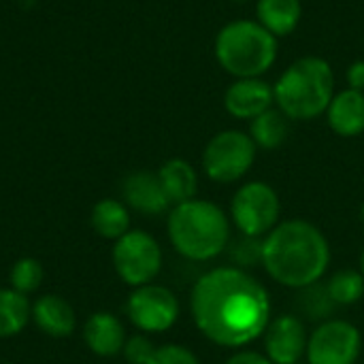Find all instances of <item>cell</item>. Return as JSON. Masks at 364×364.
Masks as SVG:
<instances>
[{
    "mask_svg": "<svg viewBox=\"0 0 364 364\" xmlns=\"http://www.w3.org/2000/svg\"><path fill=\"white\" fill-rule=\"evenodd\" d=\"M269 290L245 269L215 267L190 292V314L200 335L230 350L262 339L271 318Z\"/></svg>",
    "mask_w": 364,
    "mask_h": 364,
    "instance_id": "1",
    "label": "cell"
},
{
    "mask_svg": "<svg viewBox=\"0 0 364 364\" xmlns=\"http://www.w3.org/2000/svg\"><path fill=\"white\" fill-rule=\"evenodd\" d=\"M331 245L324 232L307 220L279 222L262 243V267L277 284L303 290L326 275Z\"/></svg>",
    "mask_w": 364,
    "mask_h": 364,
    "instance_id": "2",
    "label": "cell"
},
{
    "mask_svg": "<svg viewBox=\"0 0 364 364\" xmlns=\"http://www.w3.org/2000/svg\"><path fill=\"white\" fill-rule=\"evenodd\" d=\"M173 250L192 262H209L226 254L232 232L226 211L205 198L173 205L166 220Z\"/></svg>",
    "mask_w": 364,
    "mask_h": 364,
    "instance_id": "3",
    "label": "cell"
},
{
    "mask_svg": "<svg viewBox=\"0 0 364 364\" xmlns=\"http://www.w3.org/2000/svg\"><path fill=\"white\" fill-rule=\"evenodd\" d=\"M275 107L290 122H311L326 113L335 96V70L326 58L303 55L273 83Z\"/></svg>",
    "mask_w": 364,
    "mask_h": 364,
    "instance_id": "4",
    "label": "cell"
},
{
    "mask_svg": "<svg viewBox=\"0 0 364 364\" xmlns=\"http://www.w3.org/2000/svg\"><path fill=\"white\" fill-rule=\"evenodd\" d=\"M213 55L232 79L264 77L277 62L279 38L256 19H232L218 30Z\"/></svg>",
    "mask_w": 364,
    "mask_h": 364,
    "instance_id": "5",
    "label": "cell"
},
{
    "mask_svg": "<svg viewBox=\"0 0 364 364\" xmlns=\"http://www.w3.org/2000/svg\"><path fill=\"white\" fill-rule=\"evenodd\" d=\"M256 156L258 147L245 130H220L203 149V173L222 186L237 183L252 171Z\"/></svg>",
    "mask_w": 364,
    "mask_h": 364,
    "instance_id": "6",
    "label": "cell"
},
{
    "mask_svg": "<svg viewBox=\"0 0 364 364\" xmlns=\"http://www.w3.org/2000/svg\"><path fill=\"white\" fill-rule=\"evenodd\" d=\"M111 262L117 277L130 286L141 288L145 284H154V279L162 271V247L145 230L132 228L122 239L113 241Z\"/></svg>",
    "mask_w": 364,
    "mask_h": 364,
    "instance_id": "7",
    "label": "cell"
},
{
    "mask_svg": "<svg viewBox=\"0 0 364 364\" xmlns=\"http://www.w3.org/2000/svg\"><path fill=\"white\" fill-rule=\"evenodd\" d=\"M282 215V200L267 181L243 183L230 200V222L241 235L264 239Z\"/></svg>",
    "mask_w": 364,
    "mask_h": 364,
    "instance_id": "8",
    "label": "cell"
},
{
    "mask_svg": "<svg viewBox=\"0 0 364 364\" xmlns=\"http://www.w3.org/2000/svg\"><path fill=\"white\" fill-rule=\"evenodd\" d=\"M179 301L173 290L160 284H145L132 288L126 301V316L130 324L145 335H160L171 331L179 320Z\"/></svg>",
    "mask_w": 364,
    "mask_h": 364,
    "instance_id": "9",
    "label": "cell"
},
{
    "mask_svg": "<svg viewBox=\"0 0 364 364\" xmlns=\"http://www.w3.org/2000/svg\"><path fill=\"white\" fill-rule=\"evenodd\" d=\"M363 352L360 331L348 322L331 318L309 335L307 364H356Z\"/></svg>",
    "mask_w": 364,
    "mask_h": 364,
    "instance_id": "10",
    "label": "cell"
},
{
    "mask_svg": "<svg viewBox=\"0 0 364 364\" xmlns=\"http://www.w3.org/2000/svg\"><path fill=\"white\" fill-rule=\"evenodd\" d=\"M264 356L273 364H299L307 352V328L299 316L284 314L264 331Z\"/></svg>",
    "mask_w": 364,
    "mask_h": 364,
    "instance_id": "11",
    "label": "cell"
},
{
    "mask_svg": "<svg viewBox=\"0 0 364 364\" xmlns=\"http://www.w3.org/2000/svg\"><path fill=\"white\" fill-rule=\"evenodd\" d=\"M273 107V83H269L264 77L232 79V83L224 92V109L230 117L239 122H252Z\"/></svg>",
    "mask_w": 364,
    "mask_h": 364,
    "instance_id": "12",
    "label": "cell"
},
{
    "mask_svg": "<svg viewBox=\"0 0 364 364\" xmlns=\"http://www.w3.org/2000/svg\"><path fill=\"white\" fill-rule=\"evenodd\" d=\"M124 203L128 209L139 211L143 215H162L171 211V200L158 179V173L151 171H134L124 179L122 186Z\"/></svg>",
    "mask_w": 364,
    "mask_h": 364,
    "instance_id": "13",
    "label": "cell"
},
{
    "mask_svg": "<svg viewBox=\"0 0 364 364\" xmlns=\"http://www.w3.org/2000/svg\"><path fill=\"white\" fill-rule=\"evenodd\" d=\"M126 339L128 337L122 320L111 311H96L83 324V341L90 352L100 358H113L122 354Z\"/></svg>",
    "mask_w": 364,
    "mask_h": 364,
    "instance_id": "14",
    "label": "cell"
},
{
    "mask_svg": "<svg viewBox=\"0 0 364 364\" xmlns=\"http://www.w3.org/2000/svg\"><path fill=\"white\" fill-rule=\"evenodd\" d=\"M34 326L53 339L70 337L77 328V316L73 305L60 294H43L32 303Z\"/></svg>",
    "mask_w": 364,
    "mask_h": 364,
    "instance_id": "15",
    "label": "cell"
},
{
    "mask_svg": "<svg viewBox=\"0 0 364 364\" xmlns=\"http://www.w3.org/2000/svg\"><path fill=\"white\" fill-rule=\"evenodd\" d=\"M324 115L331 130L337 136L343 139L360 136L364 134V92L352 87L335 92Z\"/></svg>",
    "mask_w": 364,
    "mask_h": 364,
    "instance_id": "16",
    "label": "cell"
},
{
    "mask_svg": "<svg viewBox=\"0 0 364 364\" xmlns=\"http://www.w3.org/2000/svg\"><path fill=\"white\" fill-rule=\"evenodd\" d=\"M303 19L301 0H256V21L273 36H290Z\"/></svg>",
    "mask_w": 364,
    "mask_h": 364,
    "instance_id": "17",
    "label": "cell"
},
{
    "mask_svg": "<svg viewBox=\"0 0 364 364\" xmlns=\"http://www.w3.org/2000/svg\"><path fill=\"white\" fill-rule=\"evenodd\" d=\"M158 179L171 200V205H179L196 198L198 192V173L183 158H171L158 168Z\"/></svg>",
    "mask_w": 364,
    "mask_h": 364,
    "instance_id": "18",
    "label": "cell"
},
{
    "mask_svg": "<svg viewBox=\"0 0 364 364\" xmlns=\"http://www.w3.org/2000/svg\"><path fill=\"white\" fill-rule=\"evenodd\" d=\"M92 228L98 237L107 239V241H117L122 239L128 230H132V218H130V209L126 203L117 200V198H102L92 207V215H90Z\"/></svg>",
    "mask_w": 364,
    "mask_h": 364,
    "instance_id": "19",
    "label": "cell"
},
{
    "mask_svg": "<svg viewBox=\"0 0 364 364\" xmlns=\"http://www.w3.org/2000/svg\"><path fill=\"white\" fill-rule=\"evenodd\" d=\"M32 322V303L13 288H0V339L17 337Z\"/></svg>",
    "mask_w": 364,
    "mask_h": 364,
    "instance_id": "20",
    "label": "cell"
},
{
    "mask_svg": "<svg viewBox=\"0 0 364 364\" xmlns=\"http://www.w3.org/2000/svg\"><path fill=\"white\" fill-rule=\"evenodd\" d=\"M247 134L252 136V141L256 143L258 149L273 151L286 143V139L290 134V119L277 107H273L250 122Z\"/></svg>",
    "mask_w": 364,
    "mask_h": 364,
    "instance_id": "21",
    "label": "cell"
},
{
    "mask_svg": "<svg viewBox=\"0 0 364 364\" xmlns=\"http://www.w3.org/2000/svg\"><path fill=\"white\" fill-rule=\"evenodd\" d=\"M331 299L339 305H354L364 296V275L354 269H343L335 273L328 282Z\"/></svg>",
    "mask_w": 364,
    "mask_h": 364,
    "instance_id": "22",
    "label": "cell"
},
{
    "mask_svg": "<svg viewBox=\"0 0 364 364\" xmlns=\"http://www.w3.org/2000/svg\"><path fill=\"white\" fill-rule=\"evenodd\" d=\"M43 279H45L43 264L36 258H30V256L19 258L11 267V271H9V288L21 292L26 296H30L32 292H36L41 288Z\"/></svg>",
    "mask_w": 364,
    "mask_h": 364,
    "instance_id": "23",
    "label": "cell"
},
{
    "mask_svg": "<svg viewBox=\"0 0 364 364\" xmlns=\"http://www.w3.org/2000/svg\"><path fill=\"white\" fill-rule=\"evenodd\" d=\"M303 299H301V309L303 314L309 318V320H331L328 316L335 311L337 303L331 299V292L326 286H320V284H314L309 288H303Z\"/></svg>",
    "mask_w": 364,
    "mask_h": 364,
    "instance_id": "24",
    "label": "cell"
},
{
    "mask_svg": "<svg viewBox=\"0 0 364 364\" xmlns=\"http://www.w3.org/2000/svg\"><path fill=\"white\" fill-rule=\"evenodd\" d=\"M262 243L264 239L260 237H247V235H241L239 239H230V245H228V256L232 260V267H239V269H252L256 264H262Z\"/></svg>",
    "mask_w": 364,
    "mask_h": 364,
    "instance_id": "25",
    "label": "cell"
},
{
    "mask_svg": "<svg viewBox=\"0 0 364 364\" xmlns=\"http://www.w3.org/2000/svg\"><path fill=\"white\" fill-rule=\"evenodd\" d=\"M147 364H200V360L190 348L181 343H164L156 348L151 360Z\"/></svg>",
    "mask_w": 364,
    "mask_h": 364,
    "instance_id": "26",
    "label": "cell"
},
{
    "mask_svg": "<svg viewBox=\"0 0 364 364\" xmlns=\"http://www.w3.org/2000/svg\"><path fill=\"white\" fill-rule=\"evenodd\" d=\"M156 348L158 346H154L151 339L145 333H139V335H132V337L126 339V346H124L122 354H124L128 364H147L151 360Z\"/></svg>",
    "mask_w": 364,
    "mask_h": 364,
    "instance_id": "27",
    "label": "cell"
},
{
    "mask_svg": "<svg viewBox=\"0 0 364 364\" xmlns=\"http://www.w3.org/2000/svg\"><path fill=\"white\" fill-rule=\"evenodd\" d=\"M224 364H273L262 352H254V350H239L235 352Z\"/></svg>",
    "mask_w": 364,
    "mask_h": 364,
    "instance_id": "28",
    "label": "cell"
},
{
    "mask_svg": "<svg viewBox=\"0 0 364 364\" xmlns=\"http://www.w3.org/2000/svg\"><path fill=\"white\" fill-rule=\"evenodd\" d=\"M346 81H348V87L352 90H358L364 92V60H354L348 70H346Z\"/></svg>",
    "mask_w": 364,
    "mask_h": 364,
    "instance_id": "29",
    "label": "cell"
},
{
    "mask_svg": "<svg viewBox=\"0 0 364 364\" xmlns=\"http://www.w3.org/2000/svg\"><path fill=\"white\" fill-rule=\"evenodd\" d=\"M360 273L364 275V250H363V254H360Z\"/></svg>",
    "mask_w": 364,
    "mask_h": 364,
    "instance_id": "30",
    "label": "cell"
},
{
    "mask_svg": "<svg viewBox=\"0 0 364 364\" xmlns=\"http://www.w3.org/2000/svg\"><path fill=\"white\" fill-rule=\"evenodd\" d=\"M360 222H363V226H364V203H363V207H360Z\"/></svg>",
    "mask_w": 364,
    "mask_h": 364,
    "instance_id": "31",
    "label": "cell"
},
{
    "mask_svg": "<svg viewBox=\"0 0 364 364\" xmlns=\"http://www.w3.org/2000/svg\"><path fill=\"white\" fill-rule=\"evenodd\" d=\"M232 2H237V4H243V2H247V0H232Z\"/></svg>",
    "mask_w": 364,
    "mask_h": 364,
    "instance_id": "32",
    "label": "cell"
},
{
    "mask_svg": "<svg viewBox=\"0 0 364 364\" xmlns=\"http://www.w3.org/2000/svg\"><path fill=\"white\" fill-rule=\"evenodd\" d=\"M4 364H15V363H4Z\"/></svg>",
    "mask_w": 364,
    "mask_h": 364,
    "instance_id": "33",
    "label": "cell"
}]
</instances>
